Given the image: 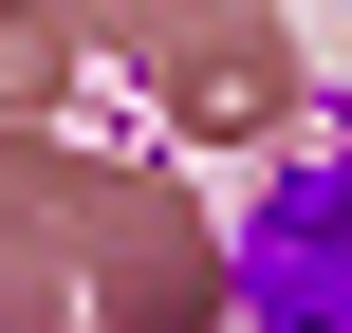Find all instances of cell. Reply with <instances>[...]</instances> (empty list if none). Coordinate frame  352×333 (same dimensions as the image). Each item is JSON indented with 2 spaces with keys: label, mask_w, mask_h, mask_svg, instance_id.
<instances>
[{
  "label": "cell",
  "mask_w": 352,
  "mask_h": 333,
  "mask_svg": "<svg viewBox=\"0 0 352 333\" xmlns=\"http://www.w3.org/2000/svg\"><path fill=\"white\" fill-rule=\"evenodd\" d=\"M241 278H260V315H278V333H352V167H316V185L260 222Z\"/></svg>",
  "instance_id": "obj_1"
}]
</instances>
